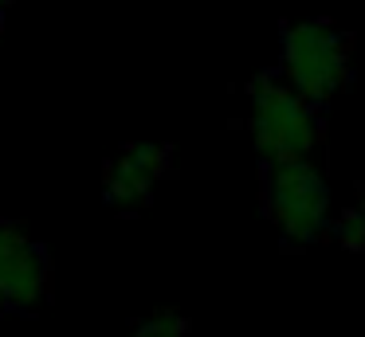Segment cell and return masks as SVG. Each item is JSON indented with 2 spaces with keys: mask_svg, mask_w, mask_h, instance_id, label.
Here are the masks:
<instances>
[{
  "mask_svg": "<svg viewBox=\"0 0 365 337\" xmlns=\"http://www.w3.org/2000/svg\"><path fill=\"white\" fill-rule=\"evenodd\" d=\"M247 94V133L259 161L310 157L326 138L322 106L302 98L279 71H263L244 86Z\"/></svg>",
  "mask_w": 365,
  "mask_h": 337,
  "instance_id": "cell-1",
  "label": "cell"
},
{
  "mask_svg": "<svg viewBox=\"0 0 365 337\" xmlns=\"http://www.w3.org/2000/svg\"><path fill=\"white\" fill-rule=\"evenodd\" d=\"M259 200L287 247H314L330 235V185L310 157L263 161Z\"/></svg>",
  "mask_w": 365,
  "mask_h": 337,
  "instance_id": "cell-2",
  "label": "cell"
},
{
  "mask_svg": "<svg viewBox=\"0 0 365 337\" xmlns=\"http://www.w3.org/2000/svg\"><path fill=\"white\" fill-rule=\"evenodd\" d=\"M279 75L314 106H326L349 86L354 36L330 20H291L279 28Z\"/></svg>",
  "mask_w": 365,
  "mask_h": 337,
  "instance_id": "cell-3",
  "label": "cell"
},
{
  "mask_svg": "<svg viewBox=\"0 0 365 337\" xmlns=\"http://www.w3.org/2000/svg\"><path fill=\"white\" fill-rule=\"evenodd\" d=\"M51 302V255L24 224L0 219V310L36 313Z\"/></svg>",
  "mask_w": 365,
  "mask_h": 337,
  "instance_id": "cell-4",
  "label": "cell"
},
{
  "mask_svg": "<svg viewBox=\"0 0 365 337\" xmlns=\"http://www.w3.org/2000/svg\"><path fill=\"white\" fill-rule=\"evenodd\" d=\"M169 177H173V145L130 141L103 165V204L118 216H138L153 204Z\"/></svg>",
  "mask_w": 365,
  "mask_h": 337,
  "instance_id": "cell-5",
  "label": "cell"
},
{
  "mask_svg": "<svg viewBox=\"0 0 365 337\" xmlns=\"http://www.w3.org/2000/svg\"><path fill=\"white\" fill-rule=\"evenodd\" d=\"M330 239L349 255H365V185L354 192V204L330 216Z\"/></svg>",
  "mask_w": 365,
  "mask_h": 337,
  "instance_id": "cell-6",
  "label": "cell"
},
{
  "mask_svg": "<svg viewBox=\"0 0 365 337\" xmlns=\"http://www.w3.org/2000/svg\"><path fill=\"white\" fill-rule=\"evenodd\" d=\"M130 337H189V318L181 310H153L145 318L134 321V333Z\"/></svg>",
  "mask_w": 365,
  "mask_h": 337,
  "instance_id": "cell-7",
  "label": "cell"
},
{
  "mask_svg": "<svg viewBox=\"0 0 365 337\" xmlns=\"http://www.w3.org/2000/svg\"><path fill=\"white\" fill-rule=\"evenodd\" d=\"M9 8H12V0H0V24H4V16H9Z\"/></svg>",
  "mask_w": 365,
  "mask_h": 337,
  "instance_id": "cell-8",
  "label": "cell"
}]
</instances>
